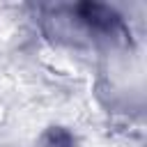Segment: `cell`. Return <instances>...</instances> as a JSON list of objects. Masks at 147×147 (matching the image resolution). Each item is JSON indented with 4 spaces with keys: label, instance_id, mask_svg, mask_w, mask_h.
I'll return each instance as SVG.
<instances>
[{
    "label": "cell",
    "instance_id": "cell-1",
    "mask_svg": "<svg viewBox=\"0 0 147 147\" xmlns=\"http://www.w3.org/2000/svg\"><path fill=\"white\" fill-rule=\"evenodd\" d=\"M78 16H80V21H85L94 30H110L117 23V14L110 7L96 5V2H83V5H78Z\"/></svg>",
    "mask_w": 147,
    "mask_h": 147
},
{
    "label": "cell",
    "instance_id": "cell-2",
    "mask_svg": "<svg viewBox=\"0 0 147 147\" xmlns=\"http://www.w3.org/2000/svg\"><path fill=\"white\" fill-rule=\"evenodd\" d=\"M71 136L64 129H51L46 133V147H71Z\"/></svg>",
    "mask_w": 147,
    "mask_h": 147
}]
</instances>
